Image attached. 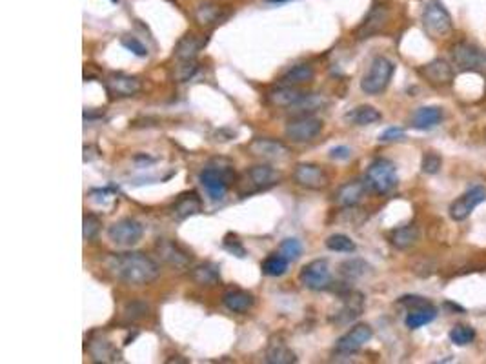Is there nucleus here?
<instances>
[{
	"label": "nucleus",
	"mask_w": 486,
	"mask_h": 364,
	"mask_svg": "<svg viewBox=\"0 0 486 364\" xmlns=\"http://www.w3.org/2000/svg\"><path fill=\"white\" fill-rule=\"evenodd\" d=\"M108 268L115 279L130 286H146L161 275V266L142 251L117 253L108 260Z\"/></svg>",
	"instance_id": "1"
},
{
	"label": "nucleus",
	"mask_w": 486,
	"mask_h": 364,
	"mask_svg": "<svg viewBox=\"0 0 486 364\" xmlns=\"http://www.w3.org/2000/svg\"><path fill=\"white\" fill-rule=\"evenodd\" d=\"M395 73V64L386 57H375L361 80V89L366 95H379L388 88Z\"/></svg>",
	"instance_id": "2"
},
{
	"label": "nucleus",
	"mask_w": 486,
	"mask_h": 364,
	"mask_svg": "<svg viewBox=\"0 0 486 364\" xmlns=\"http://www.w3.org/2000/svg\"><path fill=\"white\" fill-rule=\"evenodd\" d=\"M366 184L375 193L392 192L397 186V170L395 164L388 159H375L366 170Z\"/></svg>",
	"instance_id": "3"
},
{
	"label": "nucleus",
	"mask_w": 486,
	"mask_h": 364,
	"mask_svg": "<svg viewBox=\"0 0 486 364\" xmlns=\"http://www.w3.org/2000/svg\"><path fill=\"white\" fill-rule=\"evenodd\" d=\"M424 32L434 38L445 36L452 32V16L441 0H428L423 10Z\"/></svg>",
	"instance_id": "4"
},
{
	"label": "nucleus",
	"mask_w": 486,
	"mask_h": 364,
	"mask_svg": "<svg viewBox=\"0 0 486 364\" xmlns=\"http://www.w3.org/2000/svg\"><path fill=\"white\" fill-rule=\"evenodd\" d=\"M452 60L463 71L486 73V53L474 44L468 42H457L450 49Z\"/></svg>",
	"instance_id": "5"
},
{
	"label": "nucleus",
	"mask_w": 486,
	"mask_h": 364,
	"mask_svg": "<svg viewBox=\"0 0 486 364\" xmlns=\"http://www.w3.org/2000/svg\"><path fill=\"white\" fill-rule=\"evenodd\" d=\"M142 235H144L142 224L131 217L119 218V220H115L108 228L109 240H111L113 244L122 246V248H131V246L139 244Z\"/></svg>",
	"instance_id": "6"
},
{
	"label": "nucleus",
	"mask_w": 486,
	"mask_h": 364,
	"mask_svg": "<svg viewBox=\"0 0 486 364\" xmlns=\"http://www.w3.org/2000/svg\"><path fill=\"white\" fill-rule=\"evenodd\" d=\"M322 124L321 119L311 117V115H300L291 119L285 128V135L290 139L291 142H310L316 137L321 135Z\"/></svg>",
	"instance_id": "7"
},
{
	"label": "nucleus",
	"mask_w": 486,
	"mask_h": 364,
	"mask_svg": "<svg viewBox=\"0 0 486 364\" xmlns=\"http://www.w3.org/2000/svg\"><path fill=\"white\" fill-rule=\"evenodd\" d=\"M294 181L300 187L311 190V192H321L330 184V177L322 166L311 164V162H300L294 170Z\"/></svg>",
	"instance_id": "8"
},
{
	"label": "nucleus",
	"mask_w": 486,
	"mask_h": 364,
	"mask_svg": "<svg viewBox=\"0 0 486 364\" xmlns=\"http://www.w3.org/2000/svg\"><path fill=\"white\" fill-rule=\"evenodd\" d=\"M299 281L300 284L308 288V290H326V288H330L331 284L330 266H328V262H326L324 259L311 260V262H308V264L300 270Z\"/></svg>",
	"instance_id": "9"
},
{
	"label": "nucleus",
	"mask_w": 486,
	"mask_h": 364,
	"mask_svg": "<svg viewBox=\"0 0 486 364\" xmlns=\"http://www.w3.org/2000/svg\"><path fill=\"white\" fill-rule=\"evenodd\" d=\"M155 253L164 264L175 268V270H186L192 262V255L188 253L179 242L171 239H159L155 242Z\"/></svg>",
	"instance_id": "10"
},
{
	"label": "nucleus",
	"mask_w": 486,
	"mask_h": 364,
	"mask_svg": "<svg viewBox=\"0 0 486 364\" xmlns=\"http://www.w3.org/2000/svg\"><path fill=\"white\" fill-rule=\"evenodd\" d=\"M248 151L254 157H259L263 161H285L290 155V148L285 142L269 137H257L248 144Z\"/></svg>",
	"instance_id": "11"
},
{
	"label": "nucleus",
	"mask_w": 486,
	"mask_h": 364,
	"mask_svg": "<svg viewBox=\"0 0 486 364\" xmlns=\"http://www.w3.org/2000/svg\"><path fill=\"white\" fill-rule=\"evenodd\" d=\"M486 201V190L483 186H474L468 192L463 193L459 198H455L450 204V217L452 220H465L466 217H470L474 209Z\"/></svg>",
	"instance_id": "12"
},
{
	"label": "nucleus",
	"mask_w": 486,
	"mask_h": 364,
	"mask_svg": "<svg viewBox=\"0 0 486 364\" xmlns=\"http://www.w3.org/2000/svg\"><path fill=\"white\" fill-rule=\"evenodd\" d=\"M373 337L372 328L368 324H357L350 332H346L335 343V354L352 355L364 346Z\"/></svg>",
	"instance_id": "13"
},
{
	"label": "nucleus",
	"mask_w": 486,
	"mask_h": 364,
	"mask_svg": "<svg viewBox=\"0 0 486 364\" xmlns=\"http://www.w3.org/2000/svg\"><path fill=\"white\" fill-rule=\"evenodd\" d=\"M232 179V173L228 172L226 168H206L204 172L201 173V184L204 186V190L208 192V195L213 198V201H221L224 198L228 192V181Z\"/></svg>",
	"instance_id": "14"
},
{
	"label": "nucleus",
	"mask_w": 486,
	"mask_h": 364,
	"mask_svg": "<svg viewBox=\"0 0 486 364\" xmlns=\"http://www.w3.org/2000/svg\"><path fill=\"white\" fill-rule=\"evenodd\" d=\"M106 89L109 95H113L117 99H128L133 97L142 89V84L137 77L124 75V73H111L106 78Z\"/></svg>",
	"instance_id": "15"
},
{
	"label": "nucleus",
	"mask_w": 486,
	"mask_h": 364,
	"mask_svg": "<svg viewBox=\"0 0 486 364\" xmlns=\"http://www.w3.org/2000/svg\"><path fill=\"white\" fill-rule=\"evenodd\" d=\"M306 99H308V93L299 89V86H286V84H280L279 88L272 89L268 93V102L272 106H277V108L299 106Z\"/></svg>",
	"instance_id": "16"
},
{
	"label": "nucleus",
	"mask_w": 486,
	"mask_h": 364,
	"mask_svg": "<svg viewBox=\"0 0 486 364\" xmlns=\"http://www.w3.org/2000/svg\"><path fill=\"white\" fill-rule=\"evenodd\" d=\"M388 16V8H384V5H373L372 11H370L366 19H364V22L357 27V38H359V41H364V38H370V36L381 32V30L386 26Z\"/></svg>",
	"instance_id": "17"
},
{
	"label": "nucleus",
	"mask_w": 486,
	"mask_h": 364,
	"mask_svg": "<svg viewBox=\"0 0 486 364\" xmlns=\"http://www.w3.org/2000/svg\"><path fill=\"white\" fill-rule=\"evenodd\" d=\"M366 182L362 181H350L346 184H342L333 195V203L341 208H352L361 203L364 193H366Z\"/></svg>",
	"instance_id": "18"
},
{
	"label": "nucleus",
	"mask_w": 486,
	"mask_h": 364,
	"mask_svg": "<svg viewBox=\"0 0 486 364\" xmlns=\"http://www.w3.org/2000/svg\"><path fill=\"white\" fill-rule=\"evenodd\" d=\"M362 312H364V295L359 291H352L350 295L344 297V304L331 317V321L335 324H350L357 317H361Z\"/></svg>",
	"instance_id": "19"
},
{
	"label": "nucleus",
	"mask_w": 486,
	"mask_h": 364,
	"mask_svg": "<svg viewBox=\"0 0 486 364\" xmlns=\"http://www.w3.org/2000/svg\"><path fill=\"white\" fill-rule=\"evenodd\" d=\"M419 73L432 86H448L454 80V69L443 58L428 62L419 69Z\"/></svg>",
	"instance_id": "20"
},
{
	"label": "nucleus",
	"mask_w": 486,
	"mask_h": 364,
	"mask_svg": "<svg viewBox=\"0 0 486 364\" xmlns=\"http://www.w3.org/2000/svg\"><path fill=\"white\" fill-rule=\"evenodd\" d=\"M266 363L269 364H295L297 363V355L294 354V350L286 344V341L279 335L269 339L268 348H266Z\"/></svg>",
	"instance_id": "21"
},
{
	"label": "nucleus",
	"mask_w": 486,
	"mask_h": 364,
	"mask_svg": "<svg viewBox=\"0 0 486 364\" xmlns=\"http://www.w3.org/2000/svg\"><path fill=\"white\" fill-rule=\"evenodd\" d=\"M248 179L250 184H254L257 190H268V187L279 184L280 181V172H277L274 166L269 164H257L252 166L248 170Z\"/></svg>",
	"instance_id": "22"
},
{
	"label": "nucleus",
	"mask_w": 486,
	"mask_h": 364,
	"mask_svg": "<svg viewBox=\"0 0 486 364\" xmlns=\"http://www.w3.org/2000/svg\"><path fill=\"white\" fill-rule=\"evenodd\" d=\"M204 44H206V41H204L201 35H197V33H186L181 41L177 42L175 57L179 58L181 62L195 60L199 52L204 47Z\"/></svg>",
	"instance_id": "23"
},
{
	"label": "nucleus",
	"mask_w": 486,
	"mask_h": 364,
	"mask_svg": "<svg viewBox=\"0 0 486 364\" xmlns=\"http://www.w3.org/2000/svg\"><path fill=\"white\" fill-rule=\"evenodd\" d=\"M202 209V203L199 195L195 192L192 193H184L181 197L177 198L175 204L171 206V215L177 218V220H184V218L192 217V215L201 214Z\"/></svg>",
	"instance_id": "24"
},
{
	"label": "nucleus",
	"mask_w": 486,
	"mask_h": 364,
	"mask_svg": "<svg viewBox=\"0 0 486 364\" xmlns=\"http://www.w3.org/2000/svg\"><path fill=\"white\" fill-rule=\"evenodd\" d=\"M445 113L439 106H424L419 108L412 117V126L415 130H432L443 120Z\"/></svg>",
	"instance_id": "25"
},
{
	"label": "nucleus",
	"mask_w": 486,
	"mask_h": 364,
	"mask_svg": "<svg viewBox=\"0 0 486 364\" xmlns=\"http://www.w3.org/2000/svg\"><path fill=\"white\" fill-rule=\"evenodd\" d=\"M223 304L233 313H246L255 304L252 293L244 290H230L223 295Z\"/></svg>",
	"instance_id": "26"
},
{
	"label": "nucleus",
	"mask_w": 486,
	"mask_h": 364,
	"mask_svg": "<svg viewBox=\"0 0 486 364\" xmlns=\"http://www.w3.org/2000/svg\"><path fill=\"white\" fill-rule=\"evenodd\" d=\"M417 240H419V228L415 224H406V226L395 228L390 234V242L397 250H408L417 244Z\"/></svg>",
	"instance_id": "27"
},
{
	"label": "nucleus",
	"mask_w": 486,
	"mask_h": 364,
	"mask_svg": "<svg viewBox=\"0 0 486 364\" xmlns=\"http://www.w3.org/2000/svg\"><path fill=\"white\" fill-rule=\"evenodd\" d=\"M313 77H316V71H313L310 64H297V66H291V68L280 77V84H286V86H302V84L311 82Z\"/></svg>",
	"instance_id": "28"
},
{
	"label": "nucleus",
	"mask_w": 486,
	"mask_h": 364,
	"mask_svg": "<svg viewBox=\"0 0 486 364\" xmlns=\"http://www.w3.org/2000/svg\"><path fill=\"white\" fill-rule=\"evenodd\" d=\"M437 315V310L434 308V304H424V306H417L408 310V315L404 319V323L410 330H417V328L424 326V324H430Z\"/></svg>",
	"instance_id": "29"
},
{
	"label": "nucleus",
	"mask_w": 486,
	"mask_h": 364,
	"mask_svg": "<svg viewBox=\"0 0 486 364\" xmlns=\"http://www.w3.org/2000/svg\"><path fill=\"white\" fill-rule=\"evenodd\" d=\"M89 354L97 363H120V352L109 341H93L89 344Z\"/></svg>",
	"instance_id": "30"
},
{
	"label": "nucleus",
	"mask_w": 486,
	"mask_h": 364,
	"mask_svg": "<svg viewBox=\"0 0 486 364\" xmlns=\"http://www.w3.org/2000/svg\"><path fill=\"white\" fill-rule=\"evenodd\" d=\"M192 279L201 284V286H215L221 282V271L219 266L212 264V262H204V264H197L192 270Z\"/></svg>",
	"instance_id": "31"
},
{
	"label": "nucleus",
	"mask_w": 486,
	"mask_h": 364,
	"mask_svg": "<svg viewBox=\"0 0 486 364\" xmlns=\"http://www.w3.org/2000/svg\"><path fill=\"white\" fill-rule=\"evenodd\" d=\"M346 119L355 126H370L383 119V115L373 106H359L346 115Z\"/></svg>",
	"instance_id": "32"
},
{
	"label": "nucleus",
	"mask_w": 486,
	"mask_h": 364,
	"mask_svg": "<svg viewBox=\"0 0 486 364\" xmlns=\"http://www.w3.org/2000/svg\"><path fill=\"white\" fill-rule=\"evenodd\" d=\"M288 264H290V260L286 259L285 255L272 253V255H268L266 259H264V262L261 264V270H263L264 275L280 277L286 273V270H288Z\"/></svg>",
	"instance_id": "33"
},
{
	"label": "nucleus",
	"mask_w": 486,
	"mask_h": 364,
	"mask_svg": "<svg viewBox=\"0 0 486 364\" xmlns=\"http://www.w3.org/2000/svg\"><path fill=\"white\" fill-rule=\"evenodd\" d=\"M195 16L199 24H202V26H210V24H215V22H219L221 19H223V10H221V5L202 4L197 8Z\"/></svg>",
	"instance_id": "34"
},
{
	"label": "nucleus",
	"mask_w": 486,
	"mask_h": 364,
	"mask_svg": "<svg viewBox=\"0 0 486 364\" xmlns=\"http://www.w3.org/2000/svg\"><path fill=\"white\" fill-rule=\"evenodd\" d=\"M370 270V266L364 262L362 259H350L344 260L341 264V273L346 277L348 281H353V279H361L364 277Z\"/></svg>",
	"instance_id": "35"
},
{
	"label": "nucleus",
	"mask_w": 486,
	"mask_h": 364,
	"mask_svg": "<svg viewBox=\"0 0 486 364\" xmlns=\"http://www.w3.org/2000/svg\"><path fill=\"white\" fill-rule=\"evenodd\" d=\"M326 248L331 251H339V253H352V251H355L357 246L348 235L335 234L326 239Z\"/></svg>",
	"instance_id": "36"
},
{
	"label": "nucleus",
	"mask_w": 486,
	"mask_h": 364,
	"mask_svg": "<svg viewBox=\"0 0 486 364\" xmlns=\"http://www.w3.org/2000/svg\"><path fill=\"white\" fill-rule=\"evenodd\" d=\"M476 339V330L472 326H465V324H457L450 330V341L455 346H466Z\"/></svg>",
	"instance_id": "37"
},
{
	"label": "nucleus",
	"mask_w": 486,
	"mask_h": 364,
	"mask_svg": "<svg viewBox=\"0 0 486 364\" xmlns=\"http://www.w3.org/2000/svg\"><path fill=\"white\" fill-rule=\"evenodd\" d=\"M280 253L285 255L290 262L291 260H297L300 255H302V244H300V240L285 239L280 242Z\"/></svg>",
	"instance_id": "38"
},
{
	"label": "nucleus",
	"mask_w": 486,
	"mask_h": 364,
	"mask_svg": "<svg viewBox=\"0 0 486 364\" xmlns=\"http://www.w3.org/2000/svg\"><path fill=\"white\" fill-rule=\"evenodd\" d=\"M441 166H443V159H441L437 153H434V151L424 153L423 162H421V170H423L424 173H428V175H435V173L441 170Z\"/></svg>",
	"instance_id": "39"
},
{
	"label": "nucleus",
	"mask_w": 486,
	"mask_h": 364,
	"mask_svg": "<svg viewBox=\"0 0 486 364\" xmlns=\"http://www.w3.org/2000/svg\"><path fill=\"white\" fill-rule=\"evenodd\" d=\"M100 218L95 214H86L84 215V239L93 240L100 231Z\"/></svg>",
	"instance_id": "40"
},
{
	"label": "nucleus",
	"mask_w": 486,
	"mask_h": 364,
	"mask_svg": "<svg viewBox=\"0 0 486 364\" xmlns=\"http://www.w3.org/2000/svg\"><path fill=\"white\" fill-rule=\"evenodd\" d=\"M120 42H122V46H124L128 52H131L133 55H137V57H148V47H146L139 38H135V36H122V41Z\"/></svg>",
	"instance_id": "41"
},
{
	"label": "nucleus",
	"mask_w": 486,
	"mask_h": 364,
	"mask_svg": "<svg viewBox=\"0 0 486 364\" xmlns=\"http://www.w3.org/2000/svg\"><path fill=\"white\" fill-rule=\"evenodd\" d=\"M197 71V62L195 60H190V62H182V66H179V69H177L175 77L181 80V82H184V80H190V78L193 77V73Z\"/></svg>",
	"instance_id": "42"
},
{
	"label": "nucleus",
	"mask_w": 486,
	"mask_h": 364,
	"mask_svg": "<svg viewBox=\"0 0 486 364\" xmlns=\"http://www.w3.org/2000/svg\"><path fill=\"white\" fill-rule=\"evenodd\" d=\"M224 250H228L233 255H237V257H241V259L246 255V250H244V246L241 244V240H237L235 237H233L232 240V235H228L226 240H224Z\"/></svg>",
	"instance_id": "43"
},
{
	"label": "nucleus",
	"mask_w": 486,
	"mask_h": 364,
	"mask_svg": "<svg viewBox=\"0 0 486 364\" xmlns=\"http://www.w3.org/2000/svg\"><path fill=\"white\" fill-rule=\"evenodd\" d=\"M401 139H404V130H401V128H388V130L383 131L381 137H379V141L381 142L401 141Z\"/></svg>",
	"instance_id": "44"
},
{
	"label": "nucleus",
	"mask_w": 486,
	"mask_h": 364,
	"mask_svg": "<svg viewBox=\"0 0 486 364\" xmlns=\"http://www.w3.org/2000/svg\"><path fill=\"white\" fill-rule=\"evenodd\" d=\"M140 306V302H133V304H130V306L126 308V317L128 319H131V321H137V319H140V317H144L146 315V312H148V306H142L140 310H137V308Z\"/></svg>",
	"instance_id": "45"
},
{
	"label": "nucleus",
	"mask_w": 486,
	"mask_h": 364,
	"mask_svg": "<svg viewBox=\"0 0 486 364\" xmlns=\"http://www.w3.org/2000/svg\"><path fill=\"white\" fill-rule=\"evenodd\" d=\"M330 157L335 159V161H346V159L352 157V150L348 146H337V148H331Z\"/></svg>",
	"instance_id": "46"
},
{
	"label": "nucleus",
	"mask_w": 486,
	"mask_h": 364,
	"mask_svg": "<svg viewBox=\"0 0 486 364\" xmlns=\"http://www.w3.org/2000/svg\"><path fill=\"white\" fill-rule=\"evenodd\" d=\"M266 2H274V4H280V2H290V0H266Z\"/></svg>",
	"instance_id": "47"
},
{
	"label": "nucleus",
	"mask_w": 486,
	"mask_h": 364,
	"mask_svg": "<svg viewBox=\"0 0 486 364\" xmlns=\"http://www.w3.org/2000/svg\"><path fill=\"white\" fill-rule=\"evenodd\" d=\"M111 2H119V0H111Z\"/></svg>",
	"instance_id": "48"
}]
</instances>
